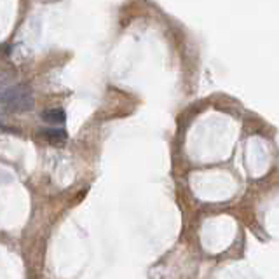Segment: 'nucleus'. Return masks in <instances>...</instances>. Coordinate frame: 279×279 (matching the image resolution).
Instances as JSON below:
<instances>
[{
    "instance_id": "nucleus-1",
    "label": "nucleus",
    "mask_w": 279,
    "mask_h": 279,
    "mask_svg": "<svg viewBox=\"0 0 279 279\" xmlns=\"http://www.w3.org/2000/svg\"><path fill=\"white\" fill-rule=\"evenodd\" d=\"M0 105H2V108L6 110V112L23 113L33 108L35 100H33L30 87L21 84V86L7 87V89L0 92Z\"/></svg>"
},
{
    "instance_id": "nucleus-2",
    "label": "nucleus",
    "mask_w": 279,
    "mask_h": 279,
    "mask_svg": "<svg viewBox=\"0 0 279 279\" xmlns=\"http://www.w3.org/2000/svg\"><path fill=\"white\" fill-rule=\"evenodd\" d=\"M40 136L51 145H63L66 142V131L63 128H48L40 131Z\"/></svg>"
},
{
    "instance_id": "nucleus-3",
    "label": "nucleus",
    "mask_w": 279,
    "mask_h": 279,
    "mask_svg": "<svg viewBox=\"0 0 279 279\" xmlns=\"http://www.w3.org/2000/svg\"><path fill=\"white\" fill-rule=\"evenodd\" d=\"M40 119L44 122H48V124L61 126V124H65V121H66V113L63 108H49L40 113Z\"/></svg>"
}]
</instances>
